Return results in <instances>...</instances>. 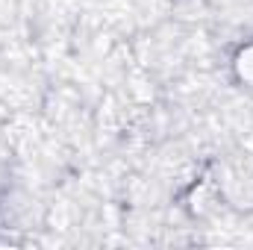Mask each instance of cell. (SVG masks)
<instances>
[{"instance_id": "cell-1", "label": "cell", "mask_w": 253, "mask_h": 250, "mask_svg": "<svg viewBox=\"0 0 253 250\" xmlns=\"http://www.w3.org/2000/svg\"><path fill=\"white\" fill-rule=\"evenodd\" d=\"M236 77L242 80V83H248L253 85V44H248L245 50H239V56H236Z\"/></svg>"}]
</instances>
